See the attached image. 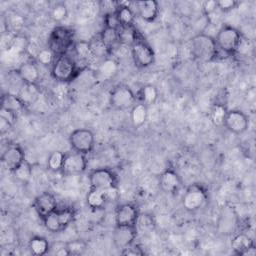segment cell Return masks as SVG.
Wrapping results in <instances>:
<instances>
[{
	"label": "cell",
	"instance_id": "cell-23",
	"mask_svg": "<svg viewBox=\"0 0 256 256\" xmlns=\"http://www.w3.org/2000/svg\"><path fill=\"white\" fill-rule=\"evenodd\" d=\"M117 35H118L119 44L127 45L131 47V45L139 38L141 34L138 32L135 25H131V26H120L117 29Z\"/></svg>",
	"mask_w": 256,
	"mask_h": 256
},
{
	"label": "cell",
	"instance_id": "cell-41",
	"mask_svg": "<svg viewBox=\"0 0 256 256\" xmlns=\"http://www.w3.org/2000/svg\"><path fill=\"white\" fill-rule=\"evenodd\" d=\"M119 7V2L116 1H102L100 2V10L102 15L105 16L107 14L115 13Z\"/></svg>",
	"mask_w": 256,
	"mask_h": 256
},
{
	"label": "cell",
	"instance_id": "cell-6",
	"mask_svg": "<svg viewBox=\"0 0 256 256\" xmlns=\"http://www.w3.org/2000/svg\"><path fill=\"white\" fill-rule=\"evenodd\" d=\"M131 56L138 68H147L155 62V52L142 35L131 45Z\"/></svg>",
	"mask_w": 256,
	"mask_h": 256
},
{
	"label": "cell",
	"instance_id": "cell-19",
	"mask_svg": "<svg viewBox=\"0 0 256 256\" xmlns=\"http://www.w3.org/2000/svg\"><path fill=\"white\" fill-rule=\"evenodd\" d=\"M137 14L139 17L148 23L154 22L159 14V4L155 0L138 1L135 3Z\"/></svg>",
	"mask_w": 256,
	"mask_h": 256
},
{
	"label": "cell",
	"instance_id": "cell-46",
	"mask_svg": "<svg viewBox=\"0 0 256 256\" xmlns=\"http://www.w3.org/2000/svg\"><path fill=\"white\" fill-rule=\"evenodd\" d=\"M12 126L13 125L9 121H7L6 119L0 117V132H1L2 135L7 133L12 128Z\"/></svg>",
	"mask_w": 256,
	"mask_h": 256
},
{
	"label": "cell",
	"instance_id": "cell-30",
	"mask_svg": "<svg viewBox=\"0 0 256 256\" xmlns=\"http://www.w3.org/2000/svg\"><path fill=\"white\" fill-rule=\"evenodd\" d=\"M41 220L43 222L44 227L51 233H58V232L64 230V228L60 222L57 210L44 216Z\"/></svg>",
	"mask_w": 256,
	"mask_h": 256
},
{
	"label": "cell",
	"instance_id": "cell-44",
	"mask_svg": "<svg viewBox=\"0 0 256 256\" xmlns=\"http://www.w3.org/2000/svg\"><path fill=\"white\" fill-rule=\"evenodd\" d=\"M17 116H18V114L14 113V112H12V111H9V110L4 109V108H0V117L6 119V120L9 121L12 125L15 124V122H16V120H17Z\"/></svg>",
	"mask_w": 256,
	"mask_h": 256
},
{
	"label": "cell",
	"instance_id": "cell-37",
	"mask_svg": "<svg viewBox=\"0 0 256 256\" xmlns=\"http://www.w3.org/2000/svg\"><path fill=\"white\" fill-rule=\"evenodd\" d=\"M117 71V63L110 58L104 59L99 67V74L103 78H111Z\"/></svg>",
	"mask_w": 256,
	"mask_h": 256
},
{
	"label": "cell",
	"instance_id": "cell-29",
	"mask_svg": "<svg viewBox=\"0 0 256 256\" xmlns=\"http://www.w3.org/2000/svg\"><path fill=\"white\" fill-rule=\"evenodd\" d=\"M13 176L19 182L27 184L32 178V165L25 159L13 172Z\"/></svg>",
	"mask_w": 256,
	"mask_h": 256
},
{
	"label": "cell",
	"instance_id": "cell-33",
	"mask_svg": "<svg viewBox=\"0 0 256 256\" xmlns=\"http://www.w3.org/2000/svg\"><path fill=\"white\" fill-rule=\"evenodd\" d=\"M68 8L65 3L58 2L50 10V17L56 23H61L68 17Z\"/></svg>",
	"mask_w": 256,
	"mask_h": 256
},
{
	"label": "cell",
	"instance_id": "cell-42",
	"mask_svg": "<svg viewBox=\"0 0 256 256\" xmlns=\"http://www.w3.org/2000/svg\"><path fill=\"white\" fill-rule=\"evenodd\" d=\"M103 22H104V27L106 28H112L117 30L120 27V24L116 17V12L103 16Z\"/></svg>",
	"mask_w": 256,
	"mask_h": 256
},
{
	"label": "cell",
	"instance_id": "cell-20",
	"mask_svg": "<svg viewBox=\"0 0 256 256\" xmlns=\"http://www.w3.org/2000/svg\"><path fill=\"white\" fill-rule=\"evenodd\" d=\"M148 118V106L138 102L130 109V121L134 128L138 129L142 127Z\"/></svg>",
	"mask_w": 256,
	"mask_h": 256
},
{
	"label": "cell",
	"instance_id": "cell-17",
	"mask_svg": "<svg viewBox=\"0 0 256 256\" xmlns=\"http://www.w3.org/2000/svg\"><path fill=\"white\" fill-rule=\"evenodd\" d=\"M33 207L41 219L44 216H46L58 209L57 200H56L55 196L48 191L42 192L41 194L36 196V198L34 199Z\"/></svg>",
	"mask_w": 256,
	"mask_h": 256
},
{
	"label": "cell",
	"instance_id": "cell-43",
	"mask_svg": "<svg viewBox=\"0 0 256 256\" xmlns=\"http://www.w3.org/2000/svg\"><path fill=\"white\" fill-rule=\"evenodd\" d=\"M121 254L123 255H128V256H140V255H144V251L142 250V248H140L139 245L133 243L130 246H128L127 248L123 249L120 251Z\"/></svg>",
	"mask_w": 256,
	"mask_h": 256
},
{
	"label": "cell",
	"instance_id": "cell-39",
	"mask_svg": "<svg viewBox=\"0 0 256 256\" xmlns=\"http://www.w3.org/2000/svg\"><path fill=\"white\" fill-rule=\"evenodd\" d=\"M239 1L236 0H219L217 1L218 10L222 13H228L234 9H236L239 5Z\"/></svg>",
	"mask_w": 256,
	"mask_h": 256
},
{
	"label": "cell",
	"instance_id": "cell-34",
	"mask_svg": "<svg viewBox=\"0 0 256 256\" xmlns=\"http://www.w3.org/2000/svg\"><path fill=\"white\" fill-rule=\"evenodd\" d=\"M99 35H100L101 40L110 49L111 52H112V49L115 47V45L119 44V42H118V35H117V30L116 29L104 27L102 32Z\"/></svg>",
	"mask_w": 256,
	"mask_h": 256
},
{
	"label": "cell",
	"instance_id": "cell-38",
	"mask_svg": "<svg viewBox=\"0 0 256 256\" xmlns=\"http://www.w3.org/2000/svg\"><path fill=\"white\" fill-rule=\"evenodd\" d=\"M56 56L54 53L48 48H43L37 53V62L43 66H52L55 61Z\"/></svg>",
	"mask_w": 256,
	"mask_h": 256
},
{
	"label": "cell",
	"instance_id": "cell-7",
	"mask_svg": "<svg viewBox=\"0 0 256 256\" xmlns=\"http://www.w3.org/2000/svg\"><path fill=\"white\" fill-rule=\"evenodd\" d=\"M88 180L90 188L104 192L117 188L118 183L116 174L109 168H97L91 170L88 174Z\"/></svg>",
	"mask_w": 256,
	"mask_h": 256
},
{
	"label": "cell",
	"instance_id": "cell-16",
	"mask_svg": "<svg viewBox=\"0 0 256 256\" xmlns=\"http://www.w3.org/2000/svg\"><path fill=\"white\" fill-rule=\"evenodd\" d=\"M159 187L167 194H175L182 187V179L173 169L164 170L159 176Z\"/></svg>",
	"mask_w": 256,
	"mask_h": 256
},
{
	"label": "cell",
	"instance_id": "cell-40",
	"mask_svg": "<svg viewBox=\"0 0 256 256\" xmlns=\"http://www.w3.org/2000/svg\"><path fill=\"white\" fill-rule=\"evenodd\" d=\"M201 9H202V13L203 15L208 18L209 16L213 15L217 10H218V7H217V1L216 0H206L202 3V6H201Z\"/></svg>",
	"mask_w": 256,
	"mask_h": 256
},
{
	"label": "cell",
	"instance_id": "cell-45",
	"mask_svg": "<svg viewBox=\"0 0 256 256\" xmlns=\"http://www.w3.org/2000/svg\"><path fill=\"white\" fill-rule=\"evenodd\" d=\"M54 254L57 256H69V252L66 248L65 243H58V246L56 247Z\"/></svg>",
	"mask_w": 256,
	"mask_h": 256
},
{
	"label": "cell",
	"instance_id": "cell-21",
	"mask_svg": "<svg viewBox=\"0 0 256 256\" xmlns=\"http://www.w3.org/2000/svg\"><path fill=\"white\" fill-rule=\"evenodd\" d=\"M26 107L24 101L16 94L5 93L1 97V108L12 111L16 114L22 112Z\"/></svg>",
	"mask_w": 256,
	"mask_h": 256
},
{
	"label": "cell",
	"instance_id": "cell-28",
	"mask_svg": "<svg viewBox=\"0 0 256 256\" xmlns=\"http://www.w3.org/2000/svg\"><path fill=\"white\" fill-rule=\"evenodd\" d=\"M228 112L227 107L224 104L216 103L210 110V120L216 127H223L226 114Z\"/></svg>",
	"mask_w": 256,
	"mask_h": 256
},
{
	"label": "cell",
	"instance_id": "cell-4",
	"mask_svg": "<svg viewBox=\"0 0 256 256\" xmlns=\"http://www.w3.org/2000/svg\"><path fill=\"white\" fill-rule=\"evenodd\" d=\"M80 74L77 62L69 54H64L55 58L51 66V76L59 82H71Z\"/></svg>",
	"mask_w": 256,
	"mask_h": 256
},
{
	"label": "cell",
	"instance_id": "cell-27",
	"mask_svg": "<svg viewBox=\"0 0 256 256\" xmlns=\"http://www.w3.org/2000/svg\"><path fill=\"white\" fill-rule=\"evenodd\" d=\"M88 43L93 57H103L106 59L108 58V56H110L111 51L101 40L100 35L94 36L88 41Z\"/></svg>",
	"mask_w": 256,
	"mask_h": 256
},
{
	"label": "cell",
	"instance_id": "cell-24",
	"mask_svg": "<svg viewBox=\"0 0 256 256\" xmlns=\"http://www.w3.org/2000/svg\"><path fill=\"white\" fill-rule=\"evenodd\" d=\"M158 96H159L158 89L156 88V86H154L152 84L143 85L139 89L138 93L136 94L137 99H139L140 102L145 104L146 106L155 104L158 99Z\"/></svg>",
	"mask_w": 256,
	"mask_h": 256
},
{
	"label": "cell",
	"instance_id": "cell-5",
	"mask_svg": "<svg viewBox=\"0 0 256 256\" xmlns=\"http://www.w3.org/2000/svg\"><path fill=\"white\" fill-rule=\"evenodd\" d=\"M208 201V193L201 184H191L186 187L182 196V206L187 212H196Z\"/></svg>",
	"mask_w": 256,
	"mask_h": 256
},
{
	"label": "cell",
	"instance_id": "cell-35",
	"mask_svg": "<svg viewBox=\"0 0 256 256\" xmlns=\"http://www.w3.org/2000/svg\"><path fill=\"white\" fill-rule=\"evenodd\" d=\"M72 49L80 60H88L93 57L88 41H75Z\"/></svg>",
	"mask_w": 256,
	"mask_h": 256
},
{
	"label": "cell",
	"instance_id": "cell-9",
	"mask_svg": "<svg viewBox=\"0 0 256 256\" xmlns=\"http://www.w3.org/2000/svg\"><path fill=\"white\" fill-rule=\"evenodd\" d=\"M69 144L73 151L87 155L92 152L95 145L94 133L86 128L75 129L69 135Z\"/></svg>",
	"mask_w": 256,
	"mask_h": 256
},
{
	"label": "cell",
	"instance_id": "cell-32",
	"mask_svg": "<svg viewBox=\"0 0 256 256\" xmlns=\"http://www.w3.org/2000/svg\"><path fill=\"white\" fill-rule=\"evenodd\" d=\"M38 87L37 85H31V84H25L23 83L22 87L20 88L19 94H17L26 105H28L30 102H33L38 95Z\"/></svg>",
	"mask_w": 256,
	"mask_h": 256
},
{
	"label": "cell",
	"instance_id": "cell-2",
	"mask_svg": "<svg viewBox=\"0 0 256 256\" xmlns=\"http://www.w3.org/2000/svg\"><path fill=\"white\" fill-rule=\"evenodd\" d=\"M214 39L219 51L228 56H234L241 45L242 34L237 28L231 25H222L218 29Z\"/></svg>",
	"mask_w": 256,
	"mask_h": 256
},
{
	"label": "cell",
	"instance_id": "cell-18",
	"mask_svg": "<svg viewBox=\"0 0 256 256\" xmlns=\"http://www.w3.org/2000/svg\"><path fill=\"white\" fill-rule=\"evenodd\" d=\"M16 74L25 84L37 85L40 80L38 64L33 60H28L21 63L16 70Z\"/></svg>",
	"mask_w": 256,
	"mask_h": 256
},
{
	"label": "cell",
	"instance_id": "cell-3",
	"mask_svg": "<svg viewBox=\"0 0 256 256\" xmlns=\"http://www.w3.org/2000/svg\"><path fill=\"white\" fill-rule=\"evenodd\" d=\"M75 43L74 31L65 26H56L48 37V48L56 57L68 54Z\"/></svg>",
	"mask_w": 256,
	"mask_h": 256
},
{
	"label": "cell",
	"instance_id": "cell-31",
	"mask_svg": "<svg viewBox=\"0 0 256 256\" xmlns=\"http://www.w3.org/2000/svg\"><path fill=\"white\" fill-rule=\"evenodd\" d=\"M65 152L60 150L53 151L47 159V168L52 172H61L64 162Z\"/></svg>",
	"mask_w": 256,
	"mask_h": 256
},
{
	"label": "cell",
	"instance_id": "cell-15",
	"mask_svg": "<svg viewBox=\"0 0 256 256\" xmlns=\"http://www.w3.org/2000/svg\"><path fill=\"white\" fill-rule=\"evenodd\" d=\"M231 249L239 256H254L256 248L252 238L246 233H238L231 240Z\"/></svg>",
	"mask_w": 256,
	"mask_h": 256
},
{
	"label": "cell",
	"instance_id": "cell-10",
	"mask_svg": "<svg viewBox=\"0 0 256 256\" xmlns=\"http://www.w3.org/2000/svg\"><path fill=\"white\" fill-rule=\"evenodd\" d=\"M223 127L233 134H243L249 127V117L239 109L228 110Z\"/></svg>",
	"mask_w": 256,
	"mask_h": 256
},
{
	"label": "cell",
	"instance_id": "cell-25",
	"mask_svg": "<svg viewBox=\"0 0 256 256\" xmlns=\"http://www.w3.org/2000/svg\"><path fill=\"white\" fill-rule=\"evenodd\" d=\"M30 253L36 256H42L49 252L51 245L49 241L43 236H33L28 242Z\"/></svg>",
	"mask_w": 256,
	"mask_h": 256
},
{
	"label": "cell",
	"instance_id": "cell-11",
	"mask_svg": "<svg viewBox=\"0 0 256 256\" xmlns=\"http://www.w3.org/2000/svg\"><path fill=\"white\" fill-rule=\"evenodd\" d=\"M86 169H87L86 155L73 150L71 152L65 153L63 167L61 170V172L64 175L82 174L86 171Z\"/></svg>",
	"mask_w": 256,
	"mask_h": 256
},
{
	"label": "cell",
	"instance_id": "cell-12",
	"mask_svg": "<svg viewBox=\"0 0 256 256\" xmlns=\"http://www.w3.org/2000/svg\"><path fill=\"white\" fill-rule=\"evenodd\" d=\"M140 214L136 205L132 203L120 204L115 211V225L137 226Z\"/></svg>",
	"mask_w": 256,
	"mask_h": 256
},
{
	"label": "cell",
	"instance_id": "cell-26",
	"mask_svg": "<svg viewBox=\"0 0 256 256\" xmlns=\"http://www.w3.org/2000/svg\"><path fill=\"white\" fill-rule=\"evenodd\" d=\"M116 17L120 26H131L134 25L135 15L128 4L119 2V7L116 11Z\"/></svg>",
	"mask_w": 256,
	"mask_h": 256
},
{
	"label": "cell",
	"instance_id": "cell-14",
	"mask_svg": "<svg viewBox=\"0 0 256 256\" xmlns=\"http://www.w3.org/2000/svg\"><path fill=\"white\" fill-rule=\"evenodd\" d=\"M25 160V153L21 146L18 144H8L6 149L2 152L1 161L8 168L10 172H13L23 161Z\"/></svg>",
	"mask_w": 256,
	"mask_h": 256
},
{
	"label": "cell",
	"instance_id": "cell-13",
	"mask_svg": "<svg viewBox=\"0 0 256 256\" xmlns=\"http://www.w3.org/2000/svg\"><path fill=\"white\" fill-rule=\"evenodd\" d=\"M137 237V226H118L115 225L112 240L116 249L119 251L127 248L135 242Z\"/></svg>",
	"mask_w": 256,
	"mask_h": 256
},
{
	"label": "cell",
	"instance_id": "cell-22",
	"mask_svg": "<svg viewBox=\"0 0 256 256\" xmlns=\"http://www.w3.org/2000/svg\"><path fill=\"white\" fill-rule=\"evenodd\" d=\"M108 201L107 195L104 191L90 188L86 195V204L92 210L102 209Z\"/></svg>",
	"mask_w": 256,
	"mask_h": 256
},
{
	"label": "cell",
	"instance_id": "cell-1",
	"mask_svg": "<svg viewBox=\"0 0 256 256\" xmlns=\"http://www.w3.org/2000/svg\"><path fill=\"white\" fill-rule=\"evenodd\" d=\"M192 56L200 62H212L219 53L214 37L203 32L196 34L190 41Z\"/></svg>",
	"mask_w": 256,
	"mask_h": 256
},
{
	"label": "cell",
	"instance_id": "cell-36",
	"mask_svg": "<svg viewBox=\"0 0 256 256\" xmlns=\"http://www.w3.org/2000/svg\"><path fill=\"white\" fill-rule=\"evenodd\" d=\"M65 244L69 255H81L86 251L88 247L86 241L83 239H73L65 242Z\"/></svg>",
	"mask_w": 256,
	"mask_h": 256
},
{
	"label": "cell",
	"instance_id": "cell-8",
	"mask_svg": "<svg viewBox=\"0 0 256 256\" xmlns=\"http://www.w3.org/2000/svg\"><path fill=\"white\" fill-rule=\"evenodd\" d=\"M137 97L133 90L124 84L116 85L109 95L110 106L116 110L131 109L136 103Z\"/></svg>",
	"mask_w": 256,
	"mask_h": 256
}]
</instances>
